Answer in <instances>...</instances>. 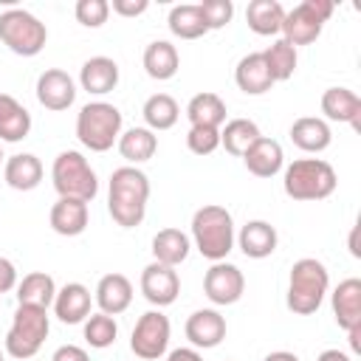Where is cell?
<instances>
[{
  "instance_id": "30",
  "label": "cell",
  "mask_w": 361,
  "mask_h": 361,
  "mask_svg": "<svg viewBox=\"0 0 361 361\" xmlns=\"http://www.w3.org/2000/svg\"><path fill=\"white\" fill-rule=\"evenodd\" d=\"M189 248H192V243H189V237L180 228H161L152 237V257H155V262L169 265V268L180 265L189 257Z\"/></svg>"
},
{
  "instance_id": "14",
  "label": "cell",
  "mask_w": 361,
  "mask_h": 361,
  "mask_svg": "<svg viewBox=\"0 0 361 361\" xmlns=\"http://www.w3.org/2000/svg\"><path fill=\"white\" fill-rule=\"evenodd\" d=\"M186 338L192 341V347L212 350V347H217L226 338V319L217 310H212V307L195 310L186 319Z\"/></svg>"
},
{
  "instance_id": "36",
  "label": "cell",
  "mask_w": 361,
  "mask_h": 361,
  "mask_svg": "<svg viewBox=\"0 0 361 361\" xmlns=\"http://www.w3.org/2000/svg\"><path fill=\"white\" fill-rule=\"evenodd\" d=\"M166 23H169V31L175 37H180V39H197V37H203L209 31L206 23H203V17H200V8L197 6H189V3L175 6L169 11V20Z\"/></svg>"
},
{
  "instance_id": "42",
  "label": "cell",
  "mask_w": 361,
  "mask_h": 361,
  "mask_svg": "<svg viewBox=\"0 0 361 361\" xmlns=\"http://www.w3.org/2000/svg\"><path fill=\"white\" fill-rule=\"evenodd\" d=\"M17 285V268L11 259L0 257V293H8Z\"/></svg>"
},
{
  "instance_id": "7",
  "label": "cell",
  "mask_w": 361,
  "mask_h": 361,
  "mask_svg": "<svg viewBox=\"0 0 361 361\" xmlns=\"http://www.w3.org/2000/svg\"><path fill=\"white\" fill-rule=\"evenodd\" d=\"M51 180H54V189L59 192V197H76V200L90 203L99 192L96 172L90 169L87 158L76 149H65L54 158Z\"/></svg>"
},
{
  "instance_id": "17",
  "label": "cell",
  "mask_w": 361,
  "mask_h": 361,
  "mask_svg": "<svg viewBox=\"0 0 361 361\" xmlns=\"http://www.w3.org/2000/svg\"><path fill=\"white\" fill-rule=\"evenodd\" d=\"M333 313H336V322L341 330H355L361 327V279L350 276L344 282L336 285L333 290Z\"/></svg>"
},
{
  "instance_id": "5",
  "label": "cell",
  "mask_w": 361,
  "mask_h": 361,
  "mask_svg": "<svg viewBox=\"0 0 361 361\" xmlns=\"http://www.w3.org/2000/svg\"><path fill=\"white\" fill-rule=\"evenodd\" d=\"M121 135V113L107 102H87L76 116V138L90 152H107Z\"/></svg>"
},
{
  "instance_id": "15",
  "label": "cell",
  "mask_w": 361,
  "mask_h": 361,
  "mask_svg": "<svg viewBox=\"0 0 361 361\" xmlns=\"http://www.w3.org/2000/svg\"><path fill=\"white\" fill-rule=\"evenodd\" d=\"M90 290L82 282H68L54 296V316L62 324H82L90 316Z\"/></svg>"
},
{
  "instance_id": "46",
  "label": "cell",
  "mask_w": 361,
  "mask_h": 361,
  "mask_svg": "<svg viewBox=\"0 0 361 361\" xmlns=\"http://www.w3.org/2000/svg\"><path fill=\"white\" fill-rule=\"evenodd\" d=\"M262 361H299L296 353H288V350H276V353H268Z\"/></svg>"
},
{
  "instance_id": "34",
  "label": "cell",
  "mask_w": 361,
  "mask_h": 361,
  "mask_svg": "<svg viewBox=\"0 0 361 361\" xmlns=\"http://www.w3.org/2000/svg\"><path fill=\"white\" fill-rule=\"evenodd\" d=\"M259 138V127L251 118H231L226 121V127L220 130V144L226 147L228 155L243 158L245 149Z\"/></svg>"
},
{
  "instance_id": "18",
  "label": "cell",
  "mask_w": 361,
  "mask_h": 361,
  "mask_svg": "<svg viewBox=\"0 0 361 361\" xmlns=\"http://www.w3.org/2000/svg\"><path fill=\"white\" fill-rule=\"evenodd\" d=\"M322 113L330 121L353 124V130H361V99L350 87H327L322 93Z\"/></svg>"
},
{
  "instance_id": "41",
  "label": "cell",
  "mask_w": 361,
  "mask_h": 361,
  "mask_svg": "<svg viewBox=\"0 0 361 361\" xmlns=\"http://www.w3.org/2000/svg\"><path fill=\"white\" fill-rule=\"evenodd\" d=\"M147 0H113V11L116 14H121V17H138V14H144L147 11Z\"/></svg>"
},
{
  "instance_id": "23",
  "label": "cell",
  "mask_w": 361,
  "mask_h": 361,
  "mask_svg": "<svg viewBox=\"0 0 361 361\" xmlns=\"http://www.w3.org/2000/svg\"><path fill=\"white\" fill-rule=\"evenodd\" d=\"M51 228L62 237H79L87 228V203L76 197H59L51 206Z\"/></svg>"
},
{
  "instance_id": "32",
  "label": "cell",
  "mask_w": 361,
  "mask_h": 361,
  "mask_svg": "<svg viewBox=\"0 0 361 361\" xmlns=\"http://www.w3.org/2000/svg\"><path fill=\"white\" fill-rule=\"evenodd\" d=\"M116 147H118V152H121L124 161H130V164H144V161H149V158L155 155V149H158V135H155L152 130H147V127H130L127 133L118 135Z\"/></svg>"
},
{
  "instance_id": "35",
  "label": "cell",
  "mask_w": 361,
  "mask_h": 361,
  "mask_svg": "<svg viewBox=\"0 0 361 361\" xmlns=\"http://www.w3.org/2000/svg\"><path fill=\"white\" fill-rule=\"evenodd\" d=\"M262 59H265V65H268L274 82H288V79L293 76V71H296V62H299L296 48H293L290 42H285V39L271 42V45L262 51Z\"/></svg>"
},
{
  "instance_id": "10",
  "label": "cell",
  "mask_w": 361,
  "mask_h": 361,
  "mask_svg": "<svg viewBox=\"0 0 361 361\" xmlns=\"http://www.w3.org/2000/svg\"><path fill=\"white\" fill-rule=\"evenodd\" d=\"M169 319L161 310H147L133 327L130 350L144 361H158L169 347Z\"/></svg>"
},
{
  "instance_id": "1",
  "label": "cell",
  "mask_w": 361,
  "mask_h": 361,
  "mask_svg": "<svg viewBox=\"0 0 361 361\" xmlns=\"http://www.w3.org/2000/svg\"><path fill=\"white\" fill-rule=\"evenodd\" d=\"M149 200V178L138 166H118L110 175L107 212L121 228L141 226Z\"/></svg>"
},
{
  "instance_id": "3",
  "label": "cell",
  "mask_w": 361,
  "mask_h": 361,
  "mask_svg": "<svg viewBox=\"0 0 361 361\" xmlns=\"http://www.w3.org/2000/svg\"><path fill=\"white\" fill-rule=\"evenodd\" d=\"M330 288V274L324 262L313 257H302L290 265V279H288V310L296 316H310L322 307L324 296Z\"/></svg>"
},
{
  "instance_id": "47",
  "label": "cell",
  "mask_w": 361,
  "mask_h": 361,
  "mask_svg": "<svg viewBox=\"0 0 361 361\" xmlns=\"http://www.w3.org/2000/svg\"><path fill=\"white\" fill-rule=\"evenodd\" d=\"M0 164H3V149H0Z\"/></svg>"
},
{
  "instance_id": "11",
  "label": "cell",
  "mask_w": 361,
  "mask_h": 361,
  "mask_svg": "<svg viewBox=\"0 0 361 361\" xmlns=\"http://www.w3.org/2000/svg\"><path fill=\"white\" fill-rule=\"evenodd\" d=\"M245 290V276L231 262H212V268L203 276V293L214 305H234L240 302Z\"/></svg>"
},
{
  "instance_id": "33",
  "label": "cell",
  "mask_w": 361,
  "mask_h": 361,
  "mask_svg": "<svg viewBox=\"0 0 361 361\" xmlns=\"http://www.w3.org/2000/svg\"><path fill=\"white\" fill-rule=\"evenodd\" d=\"M141 113H144L147 130L155 133V130H169V127H175V121H178V116H180V107H178V102H175L169 93H155V96H149V99L144 102Z\"/></svg>"
},
{
  "instance_id": "21",
  "label": "cell",
  "mask_w": 361,
  "mask_h": 361,
  "mask_svg": "<svg viewBox=\"0 0 361 361\" xmlns=\"http://www.w3.org/2000/svg\"><path fill=\"white\" fill-rule=\"evenodd\" d=\"M237 243H240V251L251 259H265L276 251V228L268 223V220H248L240 234H237Z\"/></svg>"
},
{
  "instance_id": "4",
  "label": "cell",
  "mask_w": 361,
  "mask_h": 361,
  "mask_svg": "<svg viewBox=\"0 0 361 361\" xmlns=\"http://www.w3.org/2000/svg\"><path fill=\"white\" fill-rule=\"evenodd\" d=\"M336 169L322 158H299L282 175V189L293 200H324L336 192Z\"/></svg>"
},
{
  "instance_id": "19",
  "label": "cell",
  "mask_w": 361,
  "mask_h": 361,
  "mask_svg": "<svg viewBox=\"0 0 361 361\" xmlns=\"http://www.w3.org/2000/svg\"><path fill=\"white\" fill-rule=\"evenodd\" d=\"M133 302V282L124 274H104L96 285V305L99 313L107 316H118L130 307Z\"/></svg>"
},
{
  "instance_id": "9",
  "label": "cell",
  "mask_w": 361,
  "mask_h": 361,
  "mask_svg": "<svg viewBox=\"0 0 361 361\" xmlns=\"http://www.w3.org/2000/svg\"><path fill=\"white\" fill-rule=\"evenodd\" d=\"M336 6L330 0H305L299 6H293L290 11H285V23H282V31L285 34L282 39L290 42L293 48L296 45H310L319 39L324 23L333 17Z\"/></svg>"
},
{
  "instance_id": "2",
  "label": "cell",
  "mask_w": 361,
  "mask_h": 361,
  "mask_svg": "<svg viewBox=\"0 0 361 361\" xmlns=\"http://www.w3.org/2000/svg\"><path fill=\"white\" fill-rule=\"evenodd\" d=\"M192 240H195V248L206 259L223 262L228 257V251L234 248V220H231V212L226 206H217V203L200 206L192 214Z\"/></svg>"
},
{
  "instance_id": "44",
  "label": "cell",
  "mask_w": 361,
  "mask_h": 361,
  "mask_svg": "<svg viewBox=\"0 0 361 361\" xmlns=\"http://www.w3.org/2000/svg\"><path fill=\"white\" fill-rule=\"evenodd\" d=\"M166 361H203V355L195 347H178L166 355Z\"/></svg>"
},
{
  "instance_id": "22",
  "label": "cell",
  "mask_w": 361,
  "mask_h": 361,
  "mask_svg": "<svg viewBox=\"0 0 361 361\" xmlns=\"http://www.w3.org/2000/svg\"><path fill=\"white\" fill-rule=\"evenodd\" d=\"M79 85L82 90L93 93V96H104L110 90H116L118 85V65L110 56H90L82 71H79Z\"/></svg>"
},
{
  "instance_id": "12",
  "label": "cell",
  "mask_w": 361,
  "mask_h": 361,
  "mask_svg": "<svg viewBox=\"0 0 361 361\" xmlns=\"http://www.w3.org/2000/svg\"><path fill=\"white\" fill-rule=\"evenodd\" d=\"M141 293L149 305L155 307H166L178 299L180 293V279H178V271L169 268V265H161V262H149L144 271H141Z\"/></svg>"
},
{
  "instance_id": "39",
  "label": "cell",
  "mask_w": 361,
  "mask_h": 361,
  "mask_svg": "<svg viewBox=\"0 0 361 361\" xmlns=\"http://www.w3.org/2000/svg\"><path fill=\"white\" fill-rule=\"evenodd\" d=\"M73 14H76V20H79L82 25L99 28V25H104L107 17H110V3H107V0H79L76 8H73Z\"/></svg>"
},
{
  "instance_id": "37",
  "label": "cell",
  "mask_w": 361,
  "mask_h": 361,
  "mask_svg": "<svg viewBox=\"0 0 361 361\" xmlns=\"http://www.w3.org/2000/svg\"><path fill=\"white\" fill-rule=\"evenodd\" d=\"M116 336H118V324H116L113 316H107V313H90L85 319V341L90 347L104 350V347H110L116 341Z\"/></svg>"
},
{
  "instance_id": "25",
  "label": "cell",
  "mask_w": 361,
  "mask_h": 361,
  "mask_svg": "<svg viewBox=\"0 0 361 361\" xmlns=\"http://www.w3.org/2000/svg\"><path fill=\"white\" fill-rule=\"evenodd\" d=\"M3 178H6V183H8L11 189H17V192H31V189H37L39 180H42V164H39V158L31 155V152H17V155H11V158L6 161Z\"/></svg>"
},
{
  "instance_id": "26",
  "label": "cell",
  "mask_w": 361,
  "mask_h": 361,
  "mask_svg": "<svg viewBox=\"0 0 361 361\" xmlns=\"http://www.w3.org/2000/svg\"><path fill=\"white\" fill-rule=\"evenodd\" d=\"M31 133V113L8 93H0V141L17 144Z\"/></svg>"
},
{
  "instance_id": "27",
  "label": "cell",
  "mask_w": 361,
  "mask_h": 361,
  "mask_svg": "<svg viewBox=\"0 0 361 361\" xmlns=\"http://www.w3.org/2000/svg\"><path fill=\"white\" fill-rule=\"evenodd\" d=\"M180 68V56H178V48L166 39H155L144 48V71L149 79H158V82H166L178 73Z\"/></svg>"
},
{
  "instance_id": "24",
  "label": "cell",
  "mask_w": 361,
  "mask_h": 361,
  "mask_svg": "<svg viewBox=\"0 0 361 361\" xmlns=\"http://www.w3.org/2000/svg\"><path fill=\"white\" fill-rule=\"evenodd\" d=\"M290 141L305 152H324L333 141L330 124L316 116H302L290 124Z\"/></svg>"
},
{
  "instance_id": "28",
  "label": "cell",
  "mask_w": 361,
  "mask_h": 361,
  "mask_svg": "<svg viewBox=\"0 0 361 361\" xmlns=\"http://www.w3.org/2000/svg\"><path fill=\"white\" fill-rule=\"evenodd\" d=\"M245 23L254 34L259 37H274L282 31L285 23V8L276 0H251L245 8Z\"/></svg>"
},
{
  "instance_id": "6",
  "label": "cell",
  "mask_w": 361,
  "mask_h": 361,
  "mask_svg": "<svg viewBox=\"0 0 361 361\" xmlns=\"http://www.w3.org/2000/svg\"><path fill=\"white\" fill-rule=\"evenodd\" d=\"M51 330V319L45 307H34V305H17L14 310V322L6 333V353L17 361L34 358L42 347V341L48 338Z\"/></svg>"
},
{
  "instance_id": "31",
  "label": "cell",
  "mask_w": 361,
  "mask_h": 361,
  "mask_svg": "<svg viewBox=\"0 0 361 361\" xmlns=\"http://www.w3.org/2000/svg\"><path fill=\"white\" fill-rule=\"evenodd\" d=\"M186 118L192 127H217L226 121V102L217 93H197L186 104Z\"/></svg>"
},
{
  "instance_id": "20",
  "label": "cell",
  "mask_w": 361,
  "mask_h": 361,
  "mask_svg": "<svg viewBox=\"0 0 361 361\" xmlns=\"http://www.w3.org/2000/svg\"><path fill=\"white\" fill-rule=\"evenodd\" d=\"M234 82H237V87H240L243 93H248V96H262V93H268V90L276 85V82L271 79V71H268L265 59H262V51L245 54V56L237 62V68H234Z\"/></svg>"
},
{
  "instance_id": "38",
  "label": "cell",
  "mask_w": 361,
  "mask_h": 361,
  "mask_svg": "<svg viewBox=\"0 0 361 361\" xmlns=\"http://www.w3.org/2000/svg\"><path fill=\"white\" fill-rule=\"evenodd\" d=\"M197 8H200V17H203L209 31H217V28L228 25L231 17H234V3L231 0H203Z\"/></svg>"
},
{
  "instance_id": "43",
  "label": "cell",
  "mask_w": 361,
  "mask_h": 361,
  "mask_svg": "<svg viewBox=\"0 0 361 361\" xmlns=\"http://www.w3.org/2000/svg\"><path fill=\"white\" fill-rule=\"evenodd\" d=\"M51 361H90V358H87V353H85L82 347H76V344H62V347H56V353L51 355Z\"/></svg>"
},
{
  "instance_id": "13",
  "label": "cell",
  "mask_w": 361,
  "mask_h": 361,
  "mask_svg": "<svg viewBox=\"0 0 361 361\" xmlns=\"http://www.w3.org/2000/svg\"><path fill=\"white\" fill-rule=\"evenodd\" d=\"M73 99H76V85L65 71L48 68V71L39 73V79H37V102L45 110H54V113L68 110L73 104Z\"/></svg>"
},
{
  "instance_id": "29",
  "label": "cell",
  "mask_w": 361,
  "mask_h": 361,
  "mask_svg": "<svg viewBox=\"0 0 361 361\" xmlns=\"http://www.w3.org/2000/svg\"><path fill=\"white\" fill-rule=\"evenodd\" d=\"M56 296V282L45 271H31L17 282V302L20 305H34V307H51Z\"/></svg>"
},
{
  "instance_id": "8",
  "label": "cell",
  "mask_w": 361,
  "mask_h": 361,
  "mask_svg": "<svg viewBox=\"0 0 361 361\" xmlns=\"http://www.w3.org/2000/svg\"><path fill=\"white\" fill-rule=\"evenodd\" d=\"M0 42L17 56H37L48 42V28L25 8H8L0 14Z\"/></svg>"
},
{
  "instance_id": "40",
  "label": "cell",
  "mask_w": 361,
  "mask_h": 361,
  "mask_svg": "<svg viewBox=\"0 0 361 361\" xmlns=\"http://www.w3.org/2000/svg\"><path fill=\"white\" fill-rule=\"evenodd\" d=\"M186 147L195 155H212L220 147V130L217 127H189Z\"/></svg>"
},
{
  "instance_id": "16",
  "label": "cell",
  "mask_w": 361,
  "mask_h": 361,
  "mask_svg": "<svg viewBox=\"0 0 361 361\" xmlns=\"http://www.w3.org/2000/svg\"><path fill=\"white\" fill-rule=\"evenodd\" d=\"M243 164H245V169H248L251 175H257V178H274V175L282 169V164H285L282 144L274 141V138L259 135V138L245 149Z\"/></svg>"
},
{
  "instance_id": "48",
  "label": "cell",
  "mask_w": 361,
  "mask_h": 361,
  "mask_svg": "<svg viewBox=\"0 0 361 361\" xmlns=\"http://www.w3.org/2000/svg\"><path fill=\"white\" fill-rule=\"evenodd\" d=\"M0 361H6V358H3V353H0Z\"/></svg>"
},
{
  "instance_id": "45",
  "label": "cell",
  "mask_w": 361,
  "mask_h": 361,
  "mask_svg": "<svg viewBox=\"0 0 361 361\" xmlns=\"http://www.w3.org/2000/svg\"><path fill=\"white\" fill-rule=\"evenodd\" d=\"M316 361H350V355L341 350H324V353H319Z\"/></svg>"
}]
</instances>
